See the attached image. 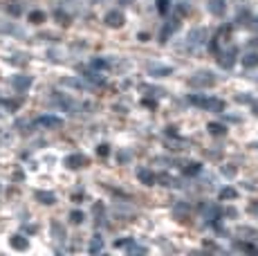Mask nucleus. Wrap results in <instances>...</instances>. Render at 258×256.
<instances>
[{
  "mask_svg": "<svg viewBox=\"0 0 258 256\" xmlns=\"http://www.w3.org/2000/svg\"><path fill=\"white\" fill-rule=\"evenodd\" d=\"M70 220H72L74 225H81L83 220H86V216H83V211H72V214H70Z\"/></svg>",
  "mask_w": 258,
  "mask_h": 256,
  "instance_id": "24",
  "label": "nucleus"
},
{
  "mask_svg": "<svg viewBox=\"0 0 258 256\" xmlns=\"http://www.w3.org/2000/svg\"><path fill=\"white\" fill-rule=\"evenodd\" d=\"M43 21H45V14L43 12H32L29 14V23H36L38 25V23H43Z\"/></svg>",
  "mask_w": 258,
  "mask_h": 256,
  "instance_id": "23",
  "label": "nucleus"
},
{
  "mask_svg": "<svg viewBox=\"0 0 258 256\" xmlns=\"http://www.w3.org/2000/svg\"><path fill=\"white\" fill-rule=\"evenodd\" d=\"M207 9H209L213 16H222V14H225V9H227V5H225V0H209Z\"/></svg>",
  "mask_w": 258,
  "mask_h": 256,
  "instance_id": "9",
  "label": "nucleus"
},
{
  "mask_svg": "<svg viewBox=\"0 0 258 256\" xmlns=\"http://www.w3.org/2000/svg\"><path fill=\"white\" fill-rule=\"evenodd\" d=\"M123 23H126V16H123L121 12H110V14H106V25H108V27H123Z\"/></svg>",
  "mask_w": 258,
  "mask_h": 256,
  "instance_id": "6",
  "label": "nucleus"
},
{
  "mask_svg": "<svg viewBox=\"0 0 258 256\" xmlns=\"http://www.w3.org/2000/svg\"><path fill=\"white\" fill-rule=\"evenodd\" d=\"M242 66L245 68H258V52L245 54V56H242Z\"/></svg>",
  "mask_w": 258,
  "mask_h": 256,
  "instance_id": "15",
  "label": "nucleus"
},
{
  "mask_svg": "<svg viewBox=\"0 0 258 256\" xmlns=\"http://www.w3.org/2000/svg\"><path fill=\"white\" fill-rule=\"evenodd\" d=\"M238 249H242V252H251V254L258 252L256 247H251V245H247V243H238Z\"/></svg>",
  "mask_w": 258,
  "mask_h": 256,
  "instance_id": "28",
  "label": "nucleus"
},
{
  "mask_svg": "<svg viewBox=\"0 0 258 256\" xmlns=\"http://www.w3.org/2000/svg\"><path fill=\"white\" fill-rule=\"evenodd\" d=\"M157 9H160L162 14L168 12V0H157Z\"/></svg>",
  "mask_w": 258,
  "mask_h": 256,
  "instance_id": "30",
  "label": "nucleus"
},
{
  "mask_svg": "<svg viewBox=\"0 0 258 256\" xmlns=\"http://www.w3.org/2000/svg\"><path fill=\"white\" fill-rule=\"evenodd\" d=\"M254 115H258V103H254Z\"/></svg>",
  "mask_w": 258,
  "mask_h": 256,
  "instance_id": "35",
  "label": "nucleus"
},
{
  "mask_svg": "<svg viewBox=\"0 0 258 256\" xmlns=\"http://www.w3.org/2000/svg\"><path fill=\"white\" fill-rule=\"evenodd\" d=\"M188 101L193 106H200V108H207V110H213V112H220L225 108V103L220 99H211V97H188Z\"/></svg>",
  "mask_w": 258,
  "mask_h": 256,
  "instance_id": "3",
  "label": "nucleus"
},
{
  "mask_svg": "<svg viewBox=\"0 0 258 256\" xmlns=\"http://www.w3.org/2000/svg\"><path fill=\"white\" fill-rule=\"evenodd\" d=\"M218 63H220V68H225V70H229L231 66H234V52H222L220 58H218Z\"/></svg>",
  "mask_w": 258,
  "mask_h": 256,
  "instance_id": "12",
  "label": "nucleus"
},
{
  "mask_svg": "<svg viewBox=\"0 0 258 256\" xmlns=\"http://www.w3.org/2000/svg\"><path fill=\"white\" fill-rule=\"evenodd\" d=\"M63 164H66L68 169H83V166L88 164V157L81 155V153H74V155H68Z\"/></svg>",
  "mask_w": 258,
  "mask_h": 256,
  "instance_id": "4",
  "label": "nucleus"
},
{
  "mask_svg": "<svg viewBox=\"0 0 258 256\" xmlns=\"http://www.w3.org/2000/svg\"><path fill=\"white\" fill-rule=\"evenodd\" d=\"M9 245H12L14 249H18V252H25V249L29 247V240L25 238V236L16 234V236H12V238H9Z\"/></svg>",
  "mask_w": 258,
  "mask_h": 256,
  "instance_id": "8",
  "label": "nucleus"
},
{
  "mask_svg": "<svg viewBox=\"0 0 258 256\" xmlns=\"http://www.w3.org/2000/svg\"><path fill=\"white\" fill-rule=\"evenodd\" d=\"M36 124L38 126H45V128H61L63 119H58V117H54V115H45V117H41Z\"/></svg>",
  "mask_w": 258,
  "mask_h": 256,
  "instance_id": "7",
  "label": "nucleus"
},
{
  "mask_svg": "<svg viewBox=\"0 0 258 256\" xmlns=\"http://www.w3.org/2000/svg\"><path fill=\"white\" fill-rule=\"evenodd\" d=\"M123 247L128 249V254H146L148 252L144 245H137V243H133V240H126V243H123Z\"/></svg>",
  "mask_w": 258,
  "mask_h": 256,
  "instance_id": "14",
  "label": "nucleus"
},
{
  "mask_svg": "<svg viewBox=\"0 0 258 256\" xmlns=\"http://www.w3.org/2000/svg\"><path fill=\"white\" fill-rule=\"evenodd\" d=\"M103 249V238L101 236H94L92 243H90V254H99Z\"/></svg>",
  "mask_w": 258,
  "mask_h": 256,
  "instance_id": "19",
  "label": "nucleus"
},
{
  "mask_svg": "<svg viewBox=\"0 0 258 256\" xmlns=\"http://www.w3.org/2000/svg\"><path fill=\"white\" fill-rule=\"evenodd\" d=\"M251 27H254V29H256V32H258V16L254 18V23H251Z\"/></svg>",
  "mask_w": 258,
  "mask_h": 256,
  "instance_id": "33",
  "label": "nucleus"
},
{
  "mask_svg": "<svg viewBox=\"0 0 258 256\" xmlns=\"http://www.w3.org/2000/svg\"><path fill=\"white\" fill-rule=\"evenodd\" d=\"M5 9H7L12 16H21L23 14V3L21 0H5Z\"/></svg>",
  "mask_w": 258,
  "mask_h": 256,
  "instance_id": "10",
  "label": "nucleus"
},
{
  "mask_svg": "<svg viewBox=\"0 0 258 256\" xmlns=\"http://www.w3.org/2000/svg\"><path fill=\"white\" fill-rule=\"evenodd\" d=\"M254 81H256V83H258V77H254Z\"/></svg>",
  "mask_w": 258,
  "mask_h": 256,
  "instance_id": "36",
  "label": "nucleus"
},
{
  "mask_svg": "<svg viewBox=\"0 0 258 256\" xmlns=\"http://www.w3.org/2000/svg\"><path fill=\"white\" fill-rule=\"evenodd\" d=\"M222 173H225V175H236V169H234V166H229V169L225 166V169H222Z\"/></svg>",
  "mask_w": 258,
  "mask_h": 256,
  "instance_id": "32",
  "label": "nucleus"
},
{
  "mask_svg": "<svg viewBox=\"0 0 258 256\" xmlns=\"http://www.w3.org/2000/svg\"><path fill=\"white\" fill-rule=\"evenodd\" d=\"M188 83H191V88H211L216 86V75L209 70H200L188 79Z\"/></svg>",
  "mask_w": 258,
  "mask_h": 256,
  "instance_id": "1",
  "label": "nucleus"
},
{
  "mask_svg": "<svg viewBox=\"0 0 258 256\" xmlns=\"http://www.w3.org/2000/svg\"><path fill=\"white\" fill-rule=\"evenodd\" d=\"M36 200L43 205H54L56 203V196H54L52 191H36Z\"/></svg>",
  "mask_w": 258,
  "mask_h": 256,
  "instance_id": "11",
  "label": "nucleus"
},
{
  "mask_svg": "<svg viewBox=\"0 0 258 256\" xmlns=\"http://www.w3.org/2000/svg\"><path fill=\"white\" fill-rule=\"evenodd\" d=\"M97 153L101 155V157H106V155H108V146H106V144H101V146L97 149Z\"/></svg>",
  "mask_w": 258,
  "mask_h": 256,
  "instance_id": "31",
  "label": "nucleus"
},
{
  "mask_svg": "<svg viewBox=\"0 0 258 256\" xmlns=\"http://www.w3.org/2000/svg\"><path fill=\"white\" fill-rule=\"evenodd\" d=\"M92 68H97V70H106L108 63L103 61V58H97V61H92Z\"/></svg>",
  "mask_w": 258,
  "mask_h": 256,
  "instance_id": "27",
  "label": "nucleus"
},
{
  "mask_svg": "<svg viewBox=\"0 0 258 256\" xmlns=\"http://www.w3.org/2000/svg\"><path fill=\"white\" fill-rule=\"evenodd\" d=\"M184 173L186 175H198V173H200V164H198V162H186V164H184Z\"/></svg>",
  "mask_w": 258,
  "mask_h": 256,
  "instance_id": "20",
  "label": "nucleus"
},
{
  "mask_svg": "<svg viewBox=\"0 0 258 256\" xmlns=\"http://www.w3.org/2000/svg\"><path fill=\"white\" fill-rule=\"evenodd\" d=\"M12 86H14V90H18V92L29 90V86H32V77H27V75L14 77V79H12Z\"/></svg>",
  "mask_w": 258,
  "mask_h": 256,
  "instance_id": "5",
  "label": "nucleus"
},
{
  "mask_svg": "<svg viewBox=\"0 0 258 256\" xmlns=\"http://www.w3.org/2000/svg\"><path fill=\"white\" fill-rule=\"evenodd\" d=\"M0 34H14V36H23V29H18L12 23H3L0 21Z\"/></svg>",
  "mask_w": 258,
  "mask_h": 256,
  "instance_id": "13",
  "label": "nucleus"
},
{
  "mask_svg": "<svg viewBox=\"0 0 258 256\" xmlns=\"http://www.w3.org/2000/svg\"><path fill=\"white\" fill-rule=\"evenodd\" d=\"M52 234L56 240H66V229H63L61 223H52Z\"/></svg>",
  "mask_w": 258,
  "mask_h": 256,
  "instance_id": "18",
  "label": "nucleus"
},
{
  "mask_svg": "<svg viewBox=\"0 0 258 256\" xmlns=\"http://www.w3.org/2000/svg\"><path fill=\"white\" fill-rule=\"evenodd\" d=\"M236 189H231V186H225V189L220 191V200H234L236 198Z\"/></svg>",
  "mask_w": 258,
  "mask_h": 256,
  "instance_id": "22",
  "label": "nucleus"
},
{
  "mask_svg": "<svg viewBox=\"0 0 258 256\" xmlns=\"http://www.w3.org/2000/svg\"><path fill=\"white\" fill-rule=\"evenodd\" d=\"M9 142H12V135L5 128H0V144H9Z\"/></svg>",
  "mask_w": 258,
  "mask_h": 256,
  "instance_id": "26",
  "label": "nucleus"
},
{
  "mask_svg": "<svg viewBox=\"0 0 258 256\" xmlns=\"http://www.w3.org/2000/svg\"><path fill=\"white\" fill-rule=\"evenodd\" d=\"M137 178H140L144 184H153V182H155V175H153L148 169H140V171H137Z\"/></svg>",
  "mask_w": 258,
  "mask_h": 256,
  "instance_id": "17",
  "label": "nucleus"
},
{
  "mask_svg": "<svg viewBox=\"0 0 258 256\" xmlns=\"http://www.w3.org/2000/svg\"><path fill=\"white\" fill-rule=\"evenodd\" d=\"M148 72H151V75H171V68L160 66V63H151V66H148Z\"/></svg>",
  "mask_w": 258,
  "mask_h": 256,
  "instance_id": "16",
  "label": "nucleus"
},
{
  "mask_svg": "<svg viewBox=\"0 0 258 256\" xmlns=\"http://www.w3.org/2000/svg\"><path fill=\"white\" fill-rule=\"evenodd\" d=\"M207 41H209L207 29H193V32H188V36H186V47L196 52V50H200V47H205Z\"/></svg>",
  "mask_w": 258,
  "mask_h": 256,
  "instance_id": "2",
  "label": "nucleus"
},
{
  "mask_svg": "<svg viewBox=\"0 0 258 256\" xmlns=\"http://www.w3.org/2000/svg\"><path fill=\"white\" fill-rule=\"evenodd\" d=\"M251 211H254V214H258V203H256V205H251Z\"/></svg>",
  "mask_w": 258,
  "mask_h": 256,
  "instance_id": "34",
  "label": "nucleus"
},
{
  "mask_svg": "<svg viewBox=\"0 0 258 256\" xmlns=\"http://www.w3.org/2000/svg\"><path fill=\"white\" fill-rule=\"evenodd\" d=\"M207 220H209V223H218V209L216 207H211V209L207 211Z\"/></svg>",
  "mask_w": 258,
  "mask_h": 256,
  "instance_id": "25",
  "label": "nucleus"
},
{
  "mask_svg": "<svg viewBox=\"0 0 258 256\" xmlns=\"http://www.w3.org/2000/svg\"><path fill=\"white\" fill-rule=\"evenodd\" d=\"M207 131L211 133V135H222V133H227V128L222 124H216V121H211L209 126H207Z\"/></svg>",
  "mask_w": 258,
  "mask_h": 256,
  "instance_id": "21",
  "label": "nucleus"
},
{
  "mask_svg": "<svg viewBox=\"0 0 258 256\" xmlns=\"http://www.w3.org/2000/svg\"><path fill=\"white\" fill-rule=\"evenodd\" d=\"M177 27H180V23H177V21H171V23H168V25H166V32H164V38H166L168 32H175Z\"/></svg>",
  "mask_w": 258,
  "mask_h": 256,
  "instance_id": "29",
  "label": "nucleus"
}]
</instances>
